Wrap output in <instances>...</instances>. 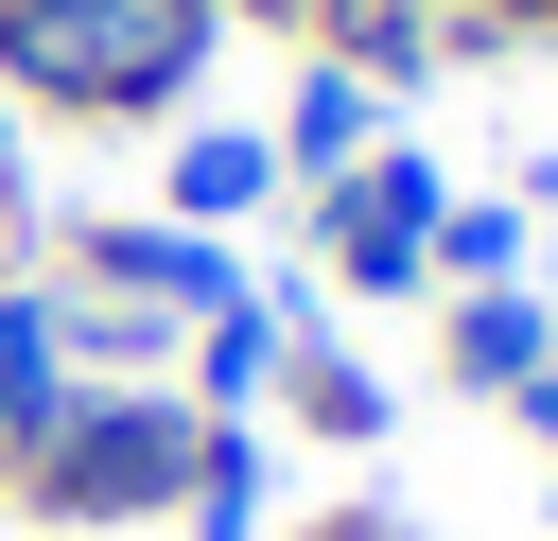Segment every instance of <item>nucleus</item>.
Masks as SVG:
<instances>
[{
  "label": "nucleus",
  "mask_w": 558,
  "mask_h": 541,
  "mask_svg": "<svg viewBox=\"0 0 558 541\" xmlns=\"http://www.w3.org/2000/svg\"><path fill=\"white\" fill-rule=\"evenodd\" d=\"M209 52H227V0H17L0 17V87L52 122H157L192 105Z\"/></svg>",
  "instance_id": "f257e3e1"
},
{
  "label": "nucleus",
  "mask_w": 558,
  "mask_h": 541,
  "mask_svg": "<svg viewBox=\"0 0 558 541\" xmlns=\"http://www.w3.org/2000/svg\"><path fill=\"white\" fill-rule=\"evenodd\" d=\"M192 454H209V419H192V401L70 384V419L17 454V506H35V524H174V506H192Z\"/></svg>",
  "instance_id": "f03ea898"
},
{
  "label": "nucleus",
  "mask_w": 558,
  "mask_h": 541,
  "mask_svg": "<svg viewBox=\"0 0 558 541\" xmlns=\"http://www.w3.org/2000/svg\"><path fill=\"white\" fill-rule=\"evenodd\" d=\"M436 175L418 157H349L331 192H314V244H331V279H366V297H401V279H436Z\"/></svg>",
  "instance_id": "7ed1b4c3"
},
{
  "label": "nucleus",
  "mask_w": 558,
  "mask_h": 541,
  "mask_svg": "<svg viewBox=\"0 0 558 541\" xmlns=\"http://www.w3.org/2000/svg\"><path fill=\"white\" fill-rule=\"evenodd\" d=\"M70 384H87V366H70V297H52V279H0V471L70 419Z\"/></svg>",
  "instance_id": "20e7f679"
},
{
  "label": "nucleus",
  "mask_w": 558,
  "mask_h": 541,
  "mask_svg": "<svg viewBox=\"0 0 558 541\" xmlns=\"http://www.w3.org/2000/svg\"><path fill=\"white\" fill-rule=\"evenodd\" d=\"M262 140H279V175H349V157H384V87H366L349 52H314V70H296V105H279Z\"/></svg>",
  "instance_id": "39448f33"
},
{
  "label": "nucleus",
  "mask_w": 558,
  "mask_h": 541,
  "mask_svg": "<svg viewBox=\"0 0 558 541\" xmlns=\"http://www.w3.org/2000/svg\"><path fill=\"white\" fill-rule=\"evenodd\" d=\"M174 227H244L262 192H279V140H244V122H209V140H174Z\"/></svg>",
  "instance_id": "423d86ee"
},
{
  "label": "nucleus",
  "mask_w": 558,
  "mask_h": 541,
  "mask_svg": "<svg viewBox=\"0 0 558 541\" xmlns=\"http://www.w3.org/2000/svg\"><path fill=\"white\" fill-rule=\"evenodd\" d=\"M558 366V314L523 297V279H471V314H453V384H541Z\"/></svg>",
  "instance_id": "0eeeda50"
},
{
  "label": "nucleus",
  "mask_w": 558,
  "mask_h": 541,
  "mask_svg": "<svg viewBox=\"0 0 558 541\" xmlns=\"http://www.w3.org/2000/svg\"><path fill=\"white\" fill-rule=\"evenodd\" d=\"M174 541H262V436H244V419H209V454H192V506H174Z\"/></svg>",
  "instance_id": "6e6552de"
},
{
  "label": "nucleus",
  "mask_w": 558,
  "mask_h": 541,
  "mask_svg": "<svg viewBox=\"0 0 558 541\" xmlns=\"http://www.w3.org/2000/svg\"><path fill=\"white\" fill-rule=\"evenodd\" d=\"M279 384H296V419H314V436H384V384H366L331 332H296V349H279Z\"/></svg>",
  "instance_id": "1a4fd4ad"
},
{
  "label": "nucleus",
  "mask_w": 558,
  "mask_h": 541,
  "mask_svg": "<svg viewBox=\"0 0 558 541\" xmlns=\"http://www.w3.org/2000/svg\"><path fill=\"white\" fill-rule=\"evenodd\" d=\"M436 262H453V279H506V262H523V209H436Z\"/></svg>",
  "instance_id": "9d476101"
},
{
  "label": "nucleus",
  "mask_w": 558,
  "mask_h": 541,
  "mask_svg": "<svg viewBox=\"0 0 558 541\" xmlns=\"http://www.w3.org/2000/svg\"><path fill=\"white\" fill-rule=\"evenodd\" d=\"M279 17H296V35H331V52H349V35H366V17H418V0H279Z\"/></svg>",
  "instance_id": "9b49d317"
},
{
  "label": "nucleus",
  "mask_w": 558,
  "mask_h": 541,
  "mask_svg": "<svg viewBox=\"0 0 558 541\" xmlns=\"http://www.w3.org/2000/svg\"><path fill=\"white\" fill-rule=\"evenodd\" d=\"M506 401H523V419H541V454H558V366H541V384H506Z\"/></svg>",
  "instance_id": "f8f14e48"
},
{
  "label": "nucleus",
  "mask_w": 558,
  "mask_h": 541,
  "mask_svg": "<svg viewBox=\"0 0 558 541\" xmlns=\"http://www.w3.org/2000/svg\"><path fill=\"white\" fill-rule=\"evenodd\" d=\"M0 175H17V87H0Z\"/></svg>",
  "instance_id": "ddd939ff"
},
{
  "label": "nucleus",
  "mask_w": 558,
  "mask_h": 541,
  "mask_svg": "<svg viewBox=\"0 0 558 541\" xmlns=\"http://www.w3.org/2000/svg\"><path fill=\"white\" fill-rule=\"evenodd\" d=\"M0 262H17V175H0Z\"/></svg>",
  "instance_id": "4468645a"
},
{
  "label": "nucleus",
  "mask_w": 558,
  "mask_h": 541,
  "mask_svg": "<svg viewBox=\"0 0 558 541\" xmlns=\"http://www.w3.org/2000/svg\"><path fill=\"white\" fill-rule=\"evenodd\" d=\"M471 17H541V0H471Z\"/></svg>",
  "instance_id": "2eb2a0df"
},
{
  "label": "nucleus",
  "mask_w": 558,
  "mask_h": 541,
  "mask_svg": "<svg viewBox=\"0 0 558 541\" xmlns=\"http://www.w3.org/2000/svg\"><path fill=\"white\" fill-rule=\"evenodd\" d=\"M0 17H17V0H0Z\"/></svg>",
  "instance_id": "dca6fc26"
}]
</instances>
